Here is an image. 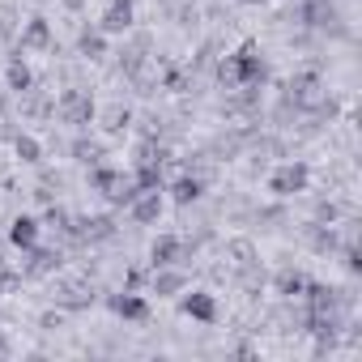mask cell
<instances>
[{
    "label": "cell",
    "instance_id": "6da1fadb",
    "mask_svg": "<svg viewBox=\"0 0 362 362\" xmlns=\"http://www.w3.org/2000/svg\"><path fill=\"white\" fill-rule=\"evenodd\" d=\"M90 184L111 201V205H128L132 197H136V184H132V175H124V170H94V179Z\"/></svg>",
    "mask_w": 362,
    "mask_h": 362
},
{
    "label": "cell",
    "instance_id": "7a4b0ae2",
    "mask_svg": "<svg viewBox=\"0 0 362 362\" xmlns=\"http://www.w3.org/2000/svg\"><path fill=\"white\" fill-rule=\"evenodd\" d=\"M94 115H98V107H94V98L86 90H64L60 94V119L64 124L86 128V124H94Z\"/></svg>",
    "mask_w": 362,
    "mask_h": 362
},
{
    "label": "cell",
    "instance_id": "3957f363",
    "mask_svg": "<svg viewBox=\"0 0 362 362\" xmlns=\"http://www.w3.org/2000/svg\"><path fill=\"white\" fill-rule=\"evenodd\" d=\"M269 188H273L277 197H294V192H303V188H307V166H303V162H290V166L273 170Z\"/></svg>",
    "mask_w": 362,
    "mask_h": 362
},
{
    "label": "cell",
    "instance_id": "277c9868",
    "mask_svg": "<svg viewBox=\"0 0 362 362\" xmlns=\"http://www.w3.org/2000/svg\"><path fill=\"white\" fill-rule=\"evenodd\" d=\"M149 256H153V269L184 264V260H188V243H184V239H175V235H162V239H153Z\"/></svg>",
    "mask_w": 362,
    "mask_h": 362
},
{
    "label": "cell",
    "instance_id": "5b68a950",
    "mask_svg": "<svg viewBox=\"0 0 362 362\" xmlns=\"http://www.w3.org/2000/svg\"><path fill=\"white\" fill-rule=\"evenodd\" d=\"M286 103H294V107H311V103H320V77H315V73H298V77H290V81H286Z\"/></svg>",
    "mask_w": 362,
    "mask_h": 362
},
{
    "label": "cell",
    "instance_id": "8992f818",
    "mask_svg": "<svg viewBox=\"0 0 362 362\" xmlns=\"http://www.w3.org/2000/svg\"><path fill=\"white\" fill-rule=\"evenodd\" d=\"M69 235L81 239V243H98V239H111L115 235V222L111 218H73L69 222Z\"/></svg>",
    "mask_w": 362,
    "mask_h": 362
},
{
    "label": "cell",
    "instance_id": "52a82bcc",
    "mask_svg": "<svg viewBox=\"0 0 362 362\" xmlns=\"http://www.w3.org/2000/svg\"><path fill=\"white\" fill-rule=\"evenodd\" d=\"M128 209H132V218H136L141 226L158 222V214H162V188H141V192L128 201Z\"/></svg>",
    "mask_w": 362,
    "mask_h": 362
},
{
    "label": "cell",
    "instance_id": "ba28073f",
    "mask_svg": "<svg viewBox=\"0 0 362 362\" xmlns=\"http://www.w3.org/2000/svg\"><path fill=\"white\" fill-rule=\"evenodd\" d=\"M30 256H26V277H47V273H56L60 264H64V256L56 252V247H47V252H39V247H26Z\"/></svg>",
    "mask_w": 362,
    "mask_h": 362
},
{
    "label": "cell",
    "instance_id": "9c48e42d",
    "mask_svg": "<svg viewBox=\"0 0 362 362\" xmlns=\"http://www.w3.org/2000/svg\"><path fill=\"white\" fill-rule=\"evenodd\" d=\"M98 26H103V35H128L132 30V5H107Z\"/></svg>",
    "mask_w": 362,
    "mask_h": 362
},
{
    "label": "cell",
    "instance_id": "30bf717a",
    "mask_svg": "<svg viewBox=\"0 0 362 362\" xmlns=\"http://www.w3.org/2000/svg\"><path fill=\"white\" fill-rule=\"evenodd\" d=\"M9 243L22 247V252L35 247V243H39V222H35V218H13V222H9Z\"/></svg>",
    "mask_w": 362,
    "mask_h": 362
},
{
    "label": "cell",
    "instance_id": "8fae6325",
    "mask_svg": "<svg viewBox=\"0 0 362 362\" xmlns=\"http://www.w3.org/2000/svg\"><path fill=\"white\" fill-rule=\"evenodd\" d=\"M303 18H307V26H315V30H332V26H337V9L328 5V0H311V5L303 9Z\"/></svg>",
    "mask_w": 362,
    "mask_h": 362
},
{
    "label": "cell",
    "instance_id": "7c38bea8",
    "mask_svg": "<svg viewBox=\"0 0 362 362\" xmlns=\"http://www.w3.org/2000/svg\"><path fill=\"white\" fill-rule=\"evenodd\" d=\"M43 47H52V30H47L43 18H35V22L22 30V52H43Z\"/></svg>",
    "mask_w": 362,
    "mask_h": 362
},
{
    "label": "cell",
    "instance_id": "4fadbf2b",
    "mask_svg": "<svg viewBox=\"0 0 362 362\" xmlns=\"http://www.w3.org/2000/svg\"><path fill=\"white\" fill-rule=\"evenodd\" d=\"M60 303L64 307H90L94 303V286L90 281H64L60 286Z\"/></svg>",
    "mask_w": 362,
    "mask_h": 362
},
{
    "label": "cell",
    "instance_id": "5bb4252c",
    "mask_svg": "<svg viewBox=\"0 0 362 362\" xmlns=\"http://www.w3.org/2000/svg\"><path fill=\"white\" fill-rule=\"evenodd\" d=\"M111 311L124 315V320H145L149 315L145 298H136V294H111Z\"/></svg>",
    "mask_w": 362,
    "mask_h": 362
},
{
    "label": "cell",
    "instance_id": "9a60e30c",
    "mask_svg": "<svg viewBox=\"0 0 362 362\" xmlns=\"http://www.w3.org/2000/svg\"><path fill=\"white\" fill-rule=\"evenodd\" d=\"M184 311H188L192 320H201V324H214V320H218V307H214L209 294H188V298H184Z\"/></svg>",
    "mask_w": 362,
    "mask_h": 362
},
{
    "label": "cell",
    "instance_id": "2e32d148",
    "mask_svg": "<svg viewBox=\"0 0 362 362\" xmlns=\"http://www.w3.org/2000/svg\"><path fill=\"white\" fill-rule=\"evenodd\" d=\"M184 281H188L184 273H179L175 264H166V269H158V277H153V290H158V294H179V290H184Z\"/></svg>",
    "mask_w": 362,
    "mask_h": 362
},
{
    "label": "cell",
    "instance_id": "e0dca14e",
    "mask_svg": "<svg viewBox=\"0 0 362 362\" xmlns=\"http://www.w3.org/2000/svg\"><path fill=\"white\" fill-rule=\"evenodd\" d=\"M170 197H175V205H192V201L201 197V179H197V175H184V179H175Z\"/></svg>",
    "mask_w": 362,
    "mask_h": 362
},
{
    "label": "cell",
    "instance_id": "ac0fdd59",
    "mask_svg": "<svg viewBox=\"0 0 362 362\" xmlns=\"http://www.w3.org/2000/svg\"><path fill=\"white\" fill-rule=\"evenodd\" d=\"M277 290H281L286 298H303V290H307V277H303V273H281V277H277Z\"/></svg>",
    "mask_w": 362,
    "mask_h": 362
},
{
    "label": "cell",
    "instance_id": "d6986e66",
    "mask_svg": "<svg viewBox=\"0 0 362 362\" xmlns=\"http://www.w3.org/2000/svg\"><path fill=\"white\" fill-rule=\"evenodd\" d=\"M9 90H18V94H26V90H30V69H26L22 60H13V64H9Z\"/></svg>",
    "mask_w": 362,
    "mask_h": 362
},
{
    "label": "cell",
    "instance_id": "ffe728a7",
    "mask_svg": "<svg viewBox=\"0 0 362 362\" xmlns=\"http://www.w3.org/2000/svg\"><path fill=\"white\" fill-rule=\"evenodd\" d=\"M69 222H73V218H69L64 209L47 205V218H43V226H47V230H60V235H69Z\"/></svg>",
    "mask_w": 362,
    "mask_h": 362
},
{
    "label": "cell",
    "instance_id": "44dd1931",
    "mask_svg": "<svg viewBox=\"0 0 362 362\" xmlns=\"http://www.w3.org/2000/svg\"><path fill=\"white\" fill-rule=\"evenodd\" d=\"M103 128H107V132H124V128H128V111H124V107H111V111L103 115Z\"/></svg>",
    "mask_w": 362,
    "mask_h": 362
},
{
    "label": "cell",
    "instance_id": "7402d4cb",
    "mask_svg": "<svg viewBox=\"0 0 362 362\" xmlns=\"http://www.w3.org/2000/svg\"><path fill=\"white\" fill-rule=\"evenodd\" d=\"M81 56H90V60H98L103 56V35H81Z\"/></svg>",
    "mask_w": 362,
    "mask_h": 362
},
{
    "label": "cell",
    "instance_id": "603a6c76",
    "mask_svg": "<svg viewBox=\"0 0 362 362\" xmlns=\"http://www.w3.org/2000/svg\"><path fill=\"white\" fill-rule=\"evenodd\" d=\"M18 158L22 162H39V141L35 136H18Z\"/></svg>",
    "mask_w": 362,
    "mask_h": 362
},
{
    "label": "cell",
    "instance_id": "cb8c5ba5",
    "mask_svg": "<svg viewBox=\"0 0 362 362\" xmlns=\"http://www.w3.org/2000/svg\"><path fill=\"white\" fill-rule=\"evenodd\" d=\"M230 256H235L239 269H247V264H252V243H247V239H235V243H230Z\"/></svg>",
    "mask_w": 362,
    "mask_h": 362
},
{
    "label": "cell",
    "instance_id": "d4e9b609",
    "mask_svg": "<svg viewBox=\"0 0 362 362\" xmlns=\"http://www.w3.org/2000/svg\"><path fill=\"white\" fill-rule=\"evenodd\" d=\"M26 111H30V115H47V94L26 90Z\"/></svg>",
    "mask_w": 362,
    "mask_h": 362
},
{
    "label": "cell",
    "instance_id": "484cf974",
    "mask_svg": "<svg viewBox=\"0 0 362 362\" xmlns=\"http://www.w3.org/2000/svg\"><path fill=\"white\" fill-rule=\"evenodd\" d=\"M73 153H77V162H90V166L98 162V145H94V141H77Z\"/></svg>",
    "mask_w": 362,
    "mask_h": 362
},
{
    "label": "cell",
    "instance_id": "4316f807",
    "mask_svg": "<svg viewBox=\"0 0 362 362\" xmlns=\"http://www.w3.org/2000/svg\"><path fill=\"white\" fill-rule=\"evenodd\" d=\"M264 286V273H256L252 264H247V273H243V290H260Z\"/></svg>",
    "mask_w": 362,
    "mask_h": 362
},
{
    "label": "cell",
    "instance_id": "83f0119b",
    "mask_svg": "<svg viewBox=\"0 0 362 362\" xmlns=\"http://www.w3.org/2000/svg\"><path fill=\"white\" fill-rule=\"evenodd\" d=\"M107 5H132V0H107Z\"/></svg>",
    "mask_w": 362,
    "mask_h": 362
},
{
    "label": "cell",
    "instance_id": "f1b7e54d",
    "mask_svg": "<svg viewBox=\"0 0 362 362\" xmlns=\"http://www.w3.org/2000/svg\"><path fill=\"white\" fill-rule=\"evenodd\" d=\"M0 354H9V349H5V345H0Z\"/></svg>",
    "mask_w": 362,
    "mask_h": 362
},
{
    "label": "cell",
    "instance_id": "f546056e",
    "mask_svg": "<svg viewBox=\"0 0 362 362\" xmlns=\"http://www.w3.org/2000/svg\"><path fill=\"white\" fill-rule=\"evenodd\" d=\"M252 5H256V0H252Z\"/></svg>",
    "mask_w": 362,
    "mask_h": 362
}]
</instances>
